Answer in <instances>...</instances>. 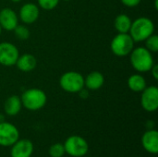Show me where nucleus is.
<instances>
[{"label": "nucleus", "instance_id": "21", "mask_svg": "<svg viewBox=\"0 0 158 157\" xmlns=\"http://www.w3.org/2000/svg\"><path fill=\"white\" fill-rule=\"evenodd\" d=\"M66 154L64 144L62 143H55L51 145L49 149V155L51 157H62Z\"/></svg>", "mask_w": 158, "mask_h": 157}, {"label": "nucleus", "instance_id": "20", "mask_svg": "<svg viewBox=\"0 0 158 157\" xmlns=\"http://www.w3.org/2000/svg\"><path fill=\"white\" fill-rule=\"evenodd\" d=\"M145 48L151 53L158 52V36L152 34L145 40Z\"/></svg>", "mask_w": 158, "mask_h": 157}, {"label": "nucleus", "instance_id": "5", "mask_svg": "<svg viewBox=\"0 0 158 157\" xmlns=\"http://www.w3.org/2000/svg\"><path fill=\"white\" fill-rule=\"evenodd\" d=\"M59 85L67 93H78L84 88V77L76 71H68L59 79Z\"/></svg>", "mask_w": 158, "mask_h": 157}, {"label": "nucleus", "instance_id": "28", "mask_svg": "<svg viewBox=\"0 0 158 157\" xmlns=\"http://www.w3.org/2000/svg\"><path fill=\"white\" fill-rule=\"evenodd\" d=\"M1 31H2V28H1V26H0V34H1Z\"/></svg>", "mask_w": 158, "mask_h": 157}, {"label": "nucleus", "instance_id": "11", "mask_svg": "<svg viewBox=\"0 0 158 157\" xmlns=\"http://www.w3.org/2000/svg\"><path fill=\"white\" fill-rule=\"evenodd\" d=\"M19 24V18L17 13L9 8L5 7L0 10V26L6 31H13Z\"/></svg>", "mask_w": 158, "mask_h": 157}, {"label": "nucleus", "instance_id": "14", "mask_svg": "<svg viewBox=\"0 0 158 157\" xmlns=\"http://www.w3.org/2000/svg\"><path fill=\"white\" fill-rule=\"evenodd\" d=\"M105 83V77L99 71L89 73L84 79V86L90 91L99 90Z\"/></svg>", "mask_w": 158, "mask_h": 157}, {"label": "nucleus", "instance_id": "23", "mask_svg": "<svg viewBox=\"0 0 158 157\" xmlns=\"http://www.w3.org/2000/svg\"><path fill=\"white\" fill-rule=\"evenodd\" d=\"M120 1L124 6L128 7H134V6H137L141 3L142 0H120Z\"/></svg>", "mask_w": 158, "mask_h": 157}, {"label": "nucleus", "instance_id": "22", "mask_svg": "<svg viewBox=\"0 0 158 157\" xmlns=\"http://www.w3.org/2000/svg\"><path fill=\"white\" fill-rule=\"evenodd\" d=\"M38 5L41 8L44 10H53L56 7L59 0H37Z\"/></svg>", "mask_w": 158, "mask_h": 157}, {"label": "nucleus", "instance_id": "17", "mask_svg": "<svg viewBox=\"0 0 158 157\" xmlns=\"http://www.w3.org/2000/svg\"><path fill=\"white\" fill-rule=\"evenodd\" d=\"M131 22L132 21L128 15L119 14L115 19L114 26L118 33H129L131 26Z\"/></svg>", "mask_w": 158, "mask_h": 157}, {"label": "nucleus", "instance_id": "3", "mask_svg": "<svg viewBox=\"0 0 158 157\" xmlns=\"http://www.w3.org/2000/svg\"><path fill=\"white\" fill-rule=\"evenodd\" d=\"M22 105L31 111H36L43 108L47 101V97L45 93L38 88H31L26 90L21 97Z\"/></svg>", "mask_w": 158, "mask_h": 157}, {"label": "nucleus", "instance_id": "15", "mask_svg": "<svg viewBox=\"0 0 158 157\" xmlns=\"http://www.w3.org/2000/svg\"><path fill=\"white\" fill-rule=\"evenodd\" d=\"M18 68L22 72H30L33 70L37 66V60L34 56L31 54H23L22 56H19L16 64Z\"/></svg>", "mask_w": 158, "mask_h": 157}, {"label": "nucleus", "instance_id": "18", "mask_svg": "<svg viewBox=\"0 0 158 157\" xmlns=\"http://www.w3.org/2000/svg\"><path fill=\"white\" fill-rule=\"evenodd\" d=\"M129 88L135 93H142L146 86V80L141 74H133L128 80Z\"/></svg>", "mask_w": 158, "mask_h": 157}, {"label": "nucleus", "instance_id": "29", "mask_svg": "<svg viewBox=\"0 0 158 157\" xmlns=\"http://www.w3.org/2000/svg\"><path fill=\"white\" fill-rule=\"evenodd\" d=\"M65 1H68V0H65Z\"/></svg>", "mask_w": 158, "mask_h": 157}, {"label": "nucleus", "instance_id": "16", "mask_svg": "<svg viewBox=\"0 0 158 157\" xmlns=\"http://www.w3.org/2000/svg\"><path fill=\"white\" fill-rule=\"evenodd\" d=\"M21 106H22V104H21L20 97H19L18 95H11L7 97L6 100L5 101L4 110L6 115L13 117L19 113Z\"/></svg>", "mask_w": 158, "mask_h": 157}, {"label": "nucleus", "instance_id": "6", "mask_svg": "<svg viewBox=\"0 0 158 157\" xmlns=\"http://www.w3.org/2000/svg\"><path fill=\"white\" fill-rule=\"evenodd\" d=\"M64 148L68 155L73 157H81L88 153L89 145L82 137L73 135L66 140Z\"/></svg>", "mask_w": 158, "mask_h": 157}, {"label": "nucleus", "instance_id": "26", "mask_svg": "<svg viewBox=\"0 0 158 157\" xmlns=\"http://www.w3.org/2000/svg\"><path fill=\"white\" fill-rule=\"evenodd\" d=\"M157 2H158V0H155V6H156V9H158Z\"/></svg>", "mask_w": 158, "mask_h": 157}, {"label": "nucleus", "instance_id": "2", "mask_svg": "<svg viewBox=\"0 0 158 157\" xmlns=\"http://www.w3.org/2000/svg\"><path fill=\"white\" fill-rule=\"evenodd\" d=\"M154 31L155 24L153 20L146 17H141L131 22L129 34L135 43H141L154 34Z\"/></svg>", "mask_w": 158, "mask_h": 157}, {"label": "nucleus", "instance_id": "19", "mask_svg": "<svg viewBox=\"0 0 158 157\" xmlns=\"http://www.w3.org/2000/svg\"><path fill=\"white\" fill-rule=\"evenodd\" d=\"M14 31V33H15V36L20 40V41H25V40H28L31 33H30V31L29 29L25 26V25H17L16 28L13 30Z\"/></svg>", "mask_w": 158, "mask_h": 157}, {"label": "nucleus", "instance_id": "24", "mask_svg": "<svg viewBox=\"0 0 158 157\" xmlns=\"http://www.w3.org/2000/svg\"><path fill=\"white\" fill-rule=\"evenodd\" d=\"M151 73L154 77L155 80H158V65L157 64H154V66L151 68Z\"/></svg>", "mask_w": 158, "mask_h": 157}, {"label": "nucleus", "instance_id": "27", "mask_svg": "<svg viewBox=\"0 0 158 157\" xmlns=\"http://www.w3.org/2000/svg\"><path fill=\"white\" fill-rule=\"evenodd\" d=\"M10 1H12L13 3H19V2H20L21 0H10Z\"/></svg>", "mask_w": 158, "mask_h": 157}, {"label": "nucleus", "instance_id": "9", "mask_svg": "<svg viewBox=\"0 0 158 157\" xmlns=\"http://www.w3.org/2000/svg\"><path fill=\"white\" fill-rule=\"evenodd\" d=\"M141 105L147 112H155L158 108V88L156 86L146 87L142 92Z\"/></svg>", "mask_w": 158, "mask_h": 157}, {"label": "nucleus", "instance_id": "4", "mask_svg": "<svg viewBox=\"0 0 158 157\" xmlns=\"http://www.w3.org/2000/svg\"><path fill=\"white\" fill-rule=\"evenodd\" d=\"M135 42L129 33H118L111 41L110 49L117 56H126L134 48Z\"/></svg>", "mask_w": 158, "mask_h": 157}, {"label": "nucleus", "instance_id": "25", "mask_svg": "<svg viewBox=\"0 0 158 157\" xmlns=\"http://www.w3.org/2000/svg\"><path fill=\"white\" fill-rule=\"evenodd\" d=\"M79 95H80V97L81 98H82V99H86V98H88V96H89V90L88 89H84V88H82L79 93Z\"/></svg>", "mask_w": 158, "mask_h": 157}, {"label": "nucleus", "instance_id": "8", "mask_svg": "<svg viewBox=\"0 0 158 157\" xmlns=\"http://www.w3.org/2000/svg\"><path fill=\"white\" fill-rule=\"evenodd\" d=\"M19 138L18 129L11 123L0 122V145L8 147L12 146Z\"/></svg>", "mask_w": 158, "mask_h": 157}, {"label": "nucleus", "instance_id": "10", "mask_svg": "<svg viewBox=\"0 0 158 157\" xmlns=\"http://www.w3.org/2000/svg\"><path fill=\"white\" fill-rule=\"evenodd\" d=\"M40 15V9L39 6L33 3H26L24 4L20 9L19 16L21 19V21L25 24H31L34 23Z\"/></svg>", "mask_w": 158, "mask_h": 157}, {"label": "nucleus", "instance_id": "1", "mask_svg": "<svg viewBox=\"0 0 158 157\" xmlns=\"http://www.w3.org/2000/svg\"><path fill=\"white\" fill-rule=\"evenodd\" d=\"M130 55L131 64L132 68L140 73L150 71L155 64L152 53L148 51L145 47L139 46L133 48Z\"/></svg>", "mask_w": 158, "mask_h": 157}, {"label": "nucleus", "instance_id": "12", "mask_svg": "<svg viewBox=\"0 0 158 157\" xmlns=\"http://www.w3.org/2000/svg\"><path fill=\"white\" fill-rule=\"evenodd\" d=\"M33 153V144L30 140H18L11 149V157H31Z\"/></svg>", "mask_w": 158, "mask_h": 157}, {"label": "nucleus", "instance_id": "7", "mask_svg": "<svg viewBox=\"0 0 158 157\" xmlns=\"http://www.w3.org/2000/svg\"><path fill=\"white\" fill-rule=\"evenodd\" d=\"M19 56L18 47L8 42L0 43V65L5 67L14 66Z\"/></svg>", "mask_w": 158, "mask_h": 157}, {"label": "nucleus", "instance_id": "13", "mask_svg": "<svg viewBox=\"0 0 158 157\" xmlns=\"http://www.w3.org/2000/svg\"><path fill=\"white\" fill-rule=\"evenodd\" d=\"M142 144L143 148L151 154L158 153V132L155 130H147L142 137Z\"/></svg>", "mask_w": 158, "mask_h": 157}]
</instances>
